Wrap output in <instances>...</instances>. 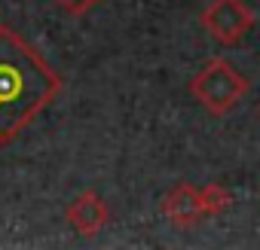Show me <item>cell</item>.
Returning a JSON list of instances; mask_svg holds the SVG:
<instances>
[{"label": "cell", "instance_id": "3957f363", "mask_svg": "<svg viewBox=\"0 0 260 250\" xmlns=\"http://www.w3.org/2000/svg\"><path fill=\"white\" fill-rule=\"evenodd\" d=\"M254 25V13L242 0H211L202 10V28L220 46H236Z\"/></svg>", "mask_w": 260, "mask_h": 250}, {"label": "cell", "instance_id": "7a4b0ae2", "mask_svg": "<svg viewBox=\"0 0 260 250\" xmlns=\"http://www.w3.org/2000/svg\"><path fill=\"white\" fill-rule=\"evenodd\" d=\"M190 95L211 113L223 116L236 110V104L248 95V79L226 61V58H211L193 79H190Z\"/></svg>", "mask_w": 260, "mask_h": 250}, {"label": "cell", "instance_id": "277c9868", "mask_svg": "<svg viewBox=\"0 0 260 250\" xmlns=\"http://www.w3.org/2000/svg\"><path fill=\"white\" fill-rule=\"evenodd\" d=\"M64 220H68V226L77 232V235H86V238H92V235H98L104 226H107V220H110V211H107V201L98 195V192H92V189H86V192H80L71 204H68V211H64Z\"/></svg>", "mask_w": 260, "mask_h": 250}, {"label": "cell", "instance_id": "6da1fadb", "mask_svg": "<svg viewBox=\"0 0 260 250\" xmlns=\"http://www.w3.org/2000/svg\"><path fill=\"white\" fill-rule=\"evenodd\" d=\"M58 92L61 76L46 58L13 28L0 25V147L13 144Z\"/></svg>", "mask_w": 260, "mask_h": 250}, {"label": "cell", "instance_id": "52a82bcc", "mask_svg": "<svg viewBox=\"0 0 260 250\" xmlns=\"http://www.w3.org/2000/svg\"><path fill=\"white\" fill-rule=\"evenodd\" d=\"M55 4H58L68 16H86V13L98 4V0H55Z\"/></svg>", "mask_w": 260, "mask_h": 250}, {"label": "cell", "instance_id": "5b68a950", "mask_svg": "<svg viewBox=\"0 0 260 250\" xmlns=\"http://www.w3.org/2000/svg\"><path fill=\"white\" fill-rule=\"evenodd\" d=\"M162 214L175 223V226H196L202 220V204H199V189H193L190 183H178L166 192L162 198Z\"/></svg>", "mask_w": 260, "mask_h": 250}, {"label": "cell", "instance_id": "ba28073f", "mask_svg": "<svg viewBox=\"0 0 260 250\" xmlns=\"http://www.w3.org/2000/svg\"><path fill=\"white\" fill-rule=\"evenodd\" d=\"M257 113H260V104H257Z\"/></svg>", "mask_w": 260, "mask_h": 250}, {"label": "cell", "instance_id": "8992f818", "mask_svg": "<svg viewBox=\"0 0 260 250\" xmlns=\"http://www.w3.org/2000/svg\"><path fill=\"white\" fill-rule=\"evenodd\" d=\"M199 204H202V217H217L233 204V192L220 183H208L199 189Z\"/></svg>", "mask_w": 260, "mask_h": 250}]
</instances>
